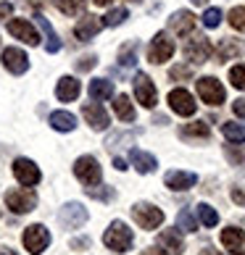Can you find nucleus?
<instances>
[{
    "mask_svg": "<svg viewBox=\"0 0 245 255\" xmlns=\"http://www.w3.org/2000/svg\"><path fill=\"white\" fill-rule=\"evenodd\" d=\"M174 55V40L169 37L166 32H158L153 40H150V48H148V58L150 63H164Z\"/></svg>",
    "mask_w": 245,
    "mask_h": 255,
    "instance_id": "obj_7",
    "label": "nucleus"
},
{
    "mask_svg": "<svg viewBox=\"0 0 245 255\" xmlns=\"http://www.w3.org/2000/svg\"><path fill=\"white\" fill-rule=\"evenodd\" d=\"M119 63L121 66H135L137 63V42L135 40H132L129 45H124V48H121V55H119Z\"/></svg>",
    "mask_w": 245,
    "mask_h": 255,
    "instance_id": "obj_33",
    "label": "nucleus"
},
{
    "mask_svg": "<svg viewBox=\"0 0 245 255\" xmlns=\"http://www.w3.org/2000/svg\"><path fill=\"white\" fill-rule=\"evenodd\" d=\"M169 106H172L174 113H180V116H193L195 113V100L187 90H172L169 92Z\"/></svg>",
    "mask_w": 245,
    "mask_h": 255,
    "instance_id": "obj_13",
    "label": "nucleus"
},
{
    "mask_svg": "<svg viewBox=\"0 0 245 255\" xmlns=\"http://www.w3.org/2000/svg\"><path fill=\"white\" fill-rule=\"evenodd\" d=\"M90 98L92 100H108V98H114V82H108V79H92L90 82Z\"/></svg>",
    "mask_w": 245,
    "mask_h": 255,
    "instance_id": "obj_24",
    "label": "nucleus"
},
{
    "mask_svg": "<svg viewBox=\"0 0 245 255\" xmlns=\"http://www.w3.org/2000/svg\"><path fill=\"white\" fill-rule=\"evenodd\" d=\"M132 242H135V234H132V229L124 221H114L103 234V245L114 253H127L132 248Z\"/></svg>",
    "mask_w": 245,
    "mask_h": 255,
    "instance_id": "obj_1",
    "label": "nucleus"
},
{
    "mask_svg": "<svg viewBox=\"0 0 245 255\" xmlns=\"http://www.w3.org/2000/svg\"><path fill=\"white\" fill-rule=\"evenodd\" d=\"M13 13V5L11 3H0V21H3V18H8Z\"/></svg>",
    "mask_w": 245,
    "mask_h": 255,
    "instance_id": "obj_43",
    "label": "nucleus"
},
{
    "mask_svg": "<svg viewBox=\"0 0 245 255\" xmlns=\"http://www.w3.org/2000/svg\"><path fill=\"white\" fill-rule=\"evenodd\" d=\"M219 24H222V11L219 8H206V13H203V26L206 29H216Z\"/></svg>",
    "mask_w": 245,
    "mask_h": 255,
    "instance_id": "obj_35",
    "label": "nucleus"
},
{
    "mask_svg": "<svg viewBox=\"0 0 245 255\" xmlns=\"http://www.w3.org/2000/svg\"><path fill=\"white\" fill-rule=\"evenodd\" d=\"M132 3H140V0H132Z\"/></svg>",
    "mask_w": 245,
    "mask_h": 255,
    "instance_id": "obj_51",
    "label": "nucleus"
},
{
    "mask_svg": "<svg viewBox=\"0 0 245 255\" xmlns=\"http://www.w3.org/2000/svg\"><path fill=\"white\" fill-rule=\"evenodd\" d=\"M114 166L119 168V171H124V168H127V160H124V158H116V160H114Z\"/></svg>",
    "mask_w": 245,
    "mask_h": 255,
    "instance_id": "obj_46",
    "label": "nucleus"
},
{
    "mask_svg": "<svg viewBox=\"0 0 245 255\" xmlns=\"http://www.w3.org/2000/svg\"><path fill=\"white\" fill-rule=\"evenodd\" d=\"M71 248H74V250H79V248H90V240H87V237L74 240V242H71Z\"/></svg>",
    "mask_w": 245,
    "mask_h": 255,
    "instance_id": "obj_44",
    "label": "nucleus"
},
{
    "mask_svg": "<svg viewBox=\"0 0 245 255\" xmlns=\"http://www.w3.org/2000/svg\"><path fill=\"white\" fill-rule=\"evenodd\" d=\"M198 95H201L203 103H209V106H222L224 98H227V92H224L219 79L201 77V79H198Z\"/></svg>",
    "mask_w": 245,
    "mask_h": 255,
    "instance_id": "obj_6",
    "label": "nucleus"
},
{
    "mask_svg": "<svg viewBox=\"0 0 245 255\" xmlns=\"http://www.w3.org/2000/svg\"><path fill=\"white\" fill-rule=\"evenodd\" d=\"M3 66L18 77V74H24L29 69V58H26V53L18 50V48H5L3 50Z\"/></svg>",
    "mask_w": 245,
    "mask_h": 255,
    "instance_id": "obj_14",
    "label": "nucleus"
},
{
    "mask_svg": "<svg viewBox=\"0 0 245 255\" xmlns=\"http://www.w3.org/2000/svg\"><path fill=\"white\" fill-rule=\"evenodd\" d=\"M230 24L235 26V29L245 32V8H232L230 11Z\"/></svg>",
    "mask_w": 245,
    "mask_h": 255,
    "instance_id": "obj_37",
    "label": "nucleus"
},
{
    "mask_svg": "<svg viewBox=\"0 0 245 255\" xmlns=\"http://www.w3.org/2000/svg\"><path fill=\"white\" fill-rule=\"evenodd\" d=\"M164 182H166L169 190L182 192V190H190V187H195L198 176H195V174H190V171H169Z\"/></svg>",
    "mask_w": 245,
    "mask_h": 255,
    "instance_id": "obj_18",
    "label": "nucleus"
},
{
    "mask_svg": "<svg viewBox=\"0 0 245 255\" xmlns=\"http://www.w3.org/2000/svg\"><path fill=\"white\" fill-rule=\"evenodd\" d=\"M227 158L235 160V163H243V160H245V153H243V150H235L232 145H227Z\"/></svg>",
    "mask_w": 245,
    "mask_h": 255,
    "instance_id": "obj_40",
    "label": "nucleus"
},
{
    "mask_svg": "<svg viewBox=\"0 0 245 255\" xmlns=\"http://www.w3.org/2000/svg\"><path fill=\"white\" fill-rule=\"evenodd\" d=\"M40 29L45 34V50H48V53H58L61 50V40H58V34H55L53 24L45 16H40Z\"/></svg>",
    "mask_w": 245,
    "mask_h": 255,
    "instance_id": "obj_23",
    "label": "nucleus"
},
{
    "mask_svg": "<svg viewBox=\"0 0 245 255\" xmlns=\"http://www.w3.org/2000/svg\"><path fill=\"white\" fill-rule=\"evenodd\" d=\"M222 245L232 255H243L245 253V232L238 229V226H227V229L222 232Z\"/></svg>",
    "mask_w": 245,
    "mask_h": 255,
    "instance_id": "obj_16",
    "label": "nucleus"
},
{
    "mask_svg": "<svg viewBox=\"0 0 245 255\" xmlns=\"http://www.w3.org/2000/svg\"><path fill=\"white\" fill-rule=\"evenodd\" d=\"M5 205L11 208L13 213H29L32 208L37 205V195L32 190H26V187H18V190H8L5 192Z\"/></svg>",
    "mask_w": 245,
    "mask_h": 255,
    "instance_id": "obj_3",
    "label": "nucleus"
},
{
    "mask_svg": "<svg viewBox=\"0 0 245 255\" xmlns=\"http://www.w3.org/2000/svg\"><path fill=\"white\" fill-rule=\"evenodd\" d=\"M143 255H166V250H158V248H148V250H143Z\"/></svg>",
    "mask_w": 245,
    "mask_h": 255,
    "instance_id": "obj_45",
    "label": "nucleus"
},
{
    "mask_svg": "<svg viewBox=\"0 0 245 255\" xmlns=\"http://www.w3.org/2000/svg\"><path fill=\"white\" fill-rule=\"evenodd\" d=\"M0 255H16L13 250H8V248H0Z\"/></svg>",
    "mask_w": 245,
    "mask_h": 255,
    "instance_id": "obj_48",
    "label": "nucleus"
},
{
    "mask_svg": "<svg viewBox=\"0 0 245 255\" xmlns=\"http://www.w3.org/2000/svg\"><path fill=\"white\" fill-rule=\"evenodd\" d=\"M169 77H172L174 82H180V79H190V77H193V69H190V66H174V69L169 71Z\"/></svg>",
    "mask_w": 245,
    "mask_h": 255,
    "instance_id": "obj_38",
    "label": "nucleus"
},
{
    "mask_svg": "<svg viewBox=\"0 0 245 255\" xmlns=\"http://www.w3.org/2000/svg\"><path fill=\"white\" fill-rule=\"evenodd\" d=\"M74 174H77V179H79L82 184H87V187H98L100 179H103V171H100L98 160L92 158V155L77 158V163H74Z\"/></svg>",
    "mask_w": 245,
    "mask_h": 255,
    "instance_id": "obj_2",
    "label": "nucleus"
},
{
    "mask_svg": "<svg viewBox=\"0 0 245 255\" xmlns=\"http://www.w3.org/2000/svg\"><path fill=\"white\" fill-rule=\"evenodd\" d=\"M169 26H172L174 34L187 37V34L195 29V16H193L190 11H177L172 18H169Z\"/></svg>",
    "mask_w": 245,
    "mask_h": 255,
    "instance_id": "obj_17",
    "label": "nucleus"
},
{
    "mask_svg": "<svg viewBox=\"0 0 245 255\" xmlns=\"http://www.w3.org/2000/svg\"><path fill=\"white\" fill-rule=\"evenodd\" d=\"M211 53H214V48L203 34H195L193 40H187V45H185V58L193 61V63H206L211 58Z\"/></svg>",
    "mask_w": 245,
    "mask_h": 255,
    "instance_id": "obj_9",
    "label": "nucleus"
},
{
    "mask_svg": "<svg viewBox=\"0 0 245 255\" xmlns=\"http://www.w3.org/2000/svg\"><path fill=\"white\" fill-rule=\"evenodd\" d=\"M92 66H95V55H87V58L77 61V69H79V71H90Z\"/></svg>",
    "mask_w": 245,
    "mask_h": 255,
    "instance_id": "obj_41",
    "label": "nucleus"
},
{
    "mask_svg": "<svg viewBox=\"0 0 245 255\" xmlns=\"http://www.w3.org/2000/svg\"><path fill=\"white\" fill-rule=\"evenodd\" d=\"M230 82L235 90H245V66H232L230 69Z\"/></svg>",
    "mask_w": 245,
    "mask_h": 255,
    "instance_id": "obj_36",
    "label": "nucleus"
},
{
    "mask_svg": "<svg viewBox=\"0 0 245 255\" xmlns=\"http://www.w3.org/2000/svg\"><path fill=\"white\" fill-rule=\"evenodd\" d=\"M55 95H58L61 103H71L79 98V82L74 77H63L58 84H55Z\"/></svg>",
    "mask_w": 245,
    "mask_h": 255,
    "instance_id": "obj_19",
    "label": "nucleus"
},
{
    "mask_svg": "<svg viewBox=\"0 0 245 255\" xmlns=\"http://www.w3.org/2000/svg\"><path fill=\"white\" fill-rule=\"evenodd\" d=\"M129 160H132V166H135L140 174H153L156 166H158V160L150 155V153H145V150H132Z\"/></svg>",
    "mask_w": 245,
    "mask_h": 255,
    "instance_id": "obj_20",
    "label": "nucleus"
},
{
    "mask_svg": "<svg viewBox=\"0 0 245 255\" xmlns=\"http://www.w3.org/2000/svg\"><path fill=\"white\" fill-rule=\"evenodd\" d=\"M82 116L87 119V124H90L92 129H98V131H100V129H108V124H111L106 108L98 106V103H87V106L82 108Z\"/></svg>",
    "mask_w": 245,
    "mask_h": 255,
    "instance_id": "obj_15",
    "label": "nucleus"
},
{
    "mask_svg": "<svg viewBox=\"0 0 245 255\" xmlns=\"http://www.w3.org/2000/svg\"><path fill=\"white\" fill-rule=\"evenodd\" d=\"M98 5H108V3H114V0H95Z\"/></svg>",
    "mask_w": 245,
    "mask_h": 255,
    "instance_id": "obj_49",
    "label": "nucleus"
},
{
    "mask_svg": "<svg viewBox=\"0 0 245 255\" xmlns=\"http://www.w3.org/2000/svg\"><path fill=\"white\" fill-rule=\"evenodd\" d=\"M224 137L230 139V142H245V127L243 124H232V121H227V124L222 127Z\"/></svg>",
    "mask_w": 245,
    "mask_h": 255,
    "instance_id": "obj_30",
    "label": "nucleus"
},
{
    "mask_svg": "<svg viewBox=\"0 0 245 255\" xmlns=\"http://www.w3.org/2000/svg\"><path fill=\"white\" fill-rule=\"evenodd\" d=\"M198 216H201L203 226H216V224H219V213H216L211 205H206V203L198 205Z\"/></svg>",
    "mask_w": 245,
    "mask_h": 255,
    "instance_id": "obj_31",
    "label": "nucleus"
},
{
    "mask_svg": "<svg viewBox=\"0 0 245 255\" xmlns=\"http://www.w3.org/2000/svg\"><path fill=\"white\" fill-rule=\"evenodd\" d=\"M87 195L95 197V200H114L116 197L114 190H95V187H87Z\"/></svg>",
    "mask_w": 245,
    "mask_h": 255,
    "instance_id": "obj_39",
    "label": "nucleus"
},
{
    "mask_svg": "<svg viewBox=\"0 0 245 255\" xmlns=\"http://www.w3.org/2000/svg\"><path fill=\"white\" fill-rule=\"evenodd\" d=\"M232 111H235V116H238V119H245V98L235 100L232 103Z\"/></svg>",
    "mask_w": 245,
    "mask_h": 255,
    "instance_id": "obj_42",
    "label": "nucleus"
},
{
    "mask_svg": "<svg viewBox=\"0 0 245 255\" xmlns=\"http://www.w3.org/2000/svg\"><path fill=\"white\" fill-rule=\"evenodd\" d=\"M87 219H90V216H87V211H84V205H79V203L61 205L58 221H61V226H66V229H79Z\"/></svg>",
    "mask_w": 245,
    "mask_h": 255,
    "instance_id": "obj_10",
    "label": "nucleus"
},
{
    "mask_svg": "<svg viewBox=\"0 0 245 255\" xmlns=\"http://www.w3.org/2000/svg\"><path fill=\"white\" fill-rule=\"evenodd\" d=\"M135 95H137V100L143 103L145 108L156 106L158 95H156V87H153V82H150L148 74H137V77H135Z\"/></svg>",
    "mask_w": 245,
    "mask_h": 255,
    "instance_id": "obj_12",
    "label": "nucleus"
},
{
    "mask_svg": "<svg viewBox=\"0 0 245 255\" xmlns=\"http://www.w3.org/2000/svg\"><path fill=\"white\" fill-rule=\"evenodd\" d=\"M114 111H116V116L121 119V121H135V108H132V100L127 98V95H116L114 98Z\"/></svg>",
    "mask_w": 245,
    "mask_h": 255,
    "instance_id": "obj_25",
    "label": "nucleus"
},
{
    "mask_svg": "<svg viewBox=\"0 0 245 255\" xmlns=\"http://www.w3.org/2000/svg\"><path fill=\"white\" fill-rule=\"evenodd\" d=\"M161 245H166L169 250H172L174 255H180V253H185V242H182V237H180V232H174V229H166V232H161Z\"/></svg>",
    "mask_w": 245,
    "mask_h": 255,
    "instance_id": "obj_26",
    "label": "nucleus"
},
{
    "mask_svg": "<svg viewBox=\"0 0 245 255\" xmlns=\"http://www.w3.org/2000/svg\"><path fill=\"white\" fill-rule=\"evenodd\" d=\"M87 5V0H55V8L66 16H79Z\"/></svg>",
    "mask_w": 245,
    "mask_h": 255,
    "instance_id": "obj_29",
    "label": "nucleus"
},
{
    "mask_svg": "<svg viewBox=\"0 0 245 255\" xmlns=\"http://www.w3.org/2000/svg\"><path fill=\"white\" fill-rule=\"evenodd\" d=\"M193 3H195V5H206V0H193Z\"/></svg>",
    "mask_w": 245,
    "mask_h": 255,
    "instance_id": "obj_50",
    "label": "nucleus"
},
{
    "mask_svg": "<svg viewBox=\"0 0 245 255\" xmlns=\"http://www.w3.org/2000/svg\"><path fill=\"white\" fill-rule=\"evenodd\" d=\"M100 26H103V21L98 16H84L82 21L74 26V34H77L79 40H92V37L100 32Z\"/></svg>",
    "mask_w": 245,
    "mask_h": 255,
    "instance_id": "obj_21",
    "label": "nucleus"
},
{
    "mask_svg": "<svg viewBox=\"0 0 245 255\" xmlns=\"http://www.w3.org/2000/svg\"><path fill=\"white\" fill-rule=\"evenodd\" d=\"M182 137H201V139H209L211 137V129L206 121H193V124H185L182 127Z\"/></svg>",
    "mask_w": 245,
    "mask_h": 255,
    "instance_id": "obj_28",
    "label": "nucleus"
},
{
    "mask_svg": "<svg viewBox=\"0 0 245 255\" xmlns=\"http://www.w3.org/2000/svg\"><path fill=\"white\" fill-rule=\"evenodd\" d=\"M201 255H222V253H216V250H211V248H206V250H201Z\"/></svg>",
    "mask_w": 245,
    "mask_h": 255,
    "instance_id": "obj_47",
    "label": "nucleus"
},
{
    "mask_svg": "<svg viewBox=\"0 0 245 255\" xmlns=\"http://www.w3.org/2000/svg\"><path fill=\"white\" fill-rule=\"evenodd\" d=\"M48 245H50V232L45 229L42 224H32L24 229V248L32 255H40Z\"/></svg>",
    "mask_w": 245,
    "mask_h": 255,
    "instance_id": "obj_5",
    "label": "nucleus"
},
{
    "mask_svg": "<svg viewBox=\"0 0 245 255\" xmlns=\"http://www.w3.org/2000/svg\"><path fill=\"white\" fill-rule=\"evenodd\" d=\"M132 219L143 226V229H158L164 224V213H161V208H156L150 203H137L132 208Z\"/></svg>",
    "mask_w": 245,
    "mask_h": 255,
    "instance_id": "obj_4",
    "label": "nucleus"
},
{
    "mask_svg": "<svg viewBox=\"0 0 245 255\" xmlns=\"http://www.w3.org/2000/svg\"><path fill=\"white\" fill-rule=\"evenodd\" d=\"M177 224H180V229H182V232H195V229H198L195 216L187 211V208H182V211H180V216H177Z\"/></svg>",
    "mask_w": 245,
    "mask_h": 255,
    "instance_id": "obj_34",
    "label": "nucleus"
},
{
    "mask_svg": "<svg viewBox=\"0 0 245 255\" xmlns=\"http://www.w3.org/2000/svg\"><path fill=\"white\" fill-rule=\"evenodd\" d=\"M50 127L55 131H74L77 129V119L69 111H55V113H50Z\"/></svg>",
    "mask_w": 245,
    "mask_h": 255,
    "instance_id": "obj_22",
    "label": "nucleus"
},
{
    "mask_svg": "<svg viewBox=\"0 0 245 255\" xmlns=\"http://www.w3.org/2000/svg\"><path fill=\"white\" fill-rule=\"evenodd\" d=\"M13 176L21 182L24 187H34L37 182H40V166L34 163V160L29 158H16L13 160Z\"/></svg>",
    "mask_w": 245,
    "mask_h": 255,
    "instance_id": "obj_8",
    "label": "nucleus"
},
{
    "mask_svg": "<svg viewBox=\"0 0 245 255\" xmlns=\"http://www.w3.org/2000/svg\"><path fill=\"white\" fill-rule=\"evenodd\" d=\"M243 53V45L235 42V40H222L219 50H216V58L219 61H230V58H238V55Z\"/></svg>",
    "mask_w": 245,
    "mask_h": 255,
    "instance_id": "obj_27",
    "label": "nucleus"
},
{
    "mask_svg": "<svg viewBox=\"0 0 245 255\" xmlns=\"http://www.w3.org/2000/svg\"><path fill=\"white\" fill-rule=\"evenodd\" d=\"M127 8H114V11H108L106 16H103V26H119L127 21Z\"/></svg>",
    "mask_w": 245,
    "mask_h": 255,
    "instance_id": "obj_32",
    "label": "nucleus"
},
{
    "mask_svg": "<svg viewBox=\"0 0 245 255\" xmlns=\"http://www.w3.org/2000/svg\"><path fill=\"white\" fill-rule=\"evenodd\" d=\"M8 32L26 45H40V34H37V29L26 21V18H11V21H8Z\"/></svg>",
    "mask_w": 245,
    "mask_h": 255,
    "instance_id": "obj_11",
    "label": "nucleus"
}]
</instances>
